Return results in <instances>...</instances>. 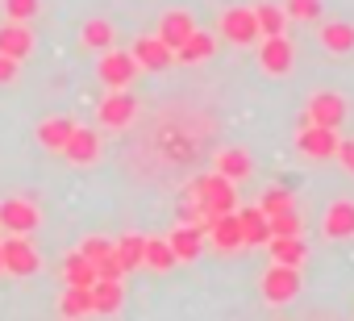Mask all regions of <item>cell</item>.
Instances as JSON below:
<instances>
[{
    "instance_id": "obj_1",
    "label": "cell",
    "mask_w": 354,
    "mask_h": 321,
    "mask_svg": "<svg viewBox=\"0 0 354 321\" xmlns=\"http://www.w3.org/2000/svg\"><path fill=\"white\" fill-rule=\"evenodd\" d=\"M188 201H196L209 217H217V213H234V209H238V184L225 180L221 172H213V176H196V180L188 184Z\"/></svg>"
},
{
    "instance_id": "obj_2",
    "label": "cell",
    "mask_w": 354,
    "mask_h": 321,
    "mask_svg": "<svg viewBox=\"0 0 354 321\" xmlns=\"http://www.w3.org/2000/svg\"><path fill=\"white\" fill-rule=\"evenodd\" d=\"M337 129H329V125H317V121H308V117H300V129H296V150L304 154V158H313V163H325V158H333L337 154Z\"/></svg>"
},
{
    "instance_id": "obj_3",
    "label": "cell",
    "mask_w": 354,
    "mask_h": 321,
    "mask_svg": "<svg viewBox=\"0 0 354 321\" xmlns=\"http://www.w3.org/2000/svg\"><path fill=\"white\" fill-rule=\"evenodd\" d=\"M96 75H100L104 88H129L133 75H138V63H133L129 51L109 46V51H100V59H96Z\"/></svg>"
},
{
    "instance_id": "obj_4",
    "label": "cell",
    "mask_w": 354,
    "mask_h": 321,
    "mask_svg": "<svg viewBox=\"0 0 354 321\" xmlns=\"http://www.w3.org/2000/svg\"><path fill=\"white\" fill-rule=\"evenodd\" d=\"M304 117H308V121H317V125L342 129V125L350 121V100H346L342 92H313V100H308Z\"/></svg>"
},
{
    "instance_id": "obj_5",
    "label": "cell",
    "mask_w": 354,
    "mask_h": 321,
    "mask_svg": "<svg viewBox=\"0 0 354 321\" xmlns=\"http://www.w3.org/2000/svg\"><path fill=\"white\" fill-rule=\"evenodd\" d=\"M0 246H5V271L9 275L26 279V275H38L42 271V255L26 242V234H13V238H5Z\"/></svg>"
},
{
    "instance_id": "obj_6",
    "label": "cell",
    "mask_w": 354,
    "mask_h": 321,
    "mask_svg": "<svg viewBox=\"0 0 354 321\" xmlns=\"http://www.w3.org/2000/svg\"><path fill=\"white\" fill-rule=\"evenodd\" d=\"M133 117H138V96L125 92V88H113V92L100 100V109H96V121L109 125V129H125Z\"/></svg>"
},
{
    "instance_id": "obj_7",
    "label": "cell",
    "mask_w": 354,
    "mask_h": 321,
    "mask_svg": "<svg viewBox=\"0 0 354 321\" xmlns=\"http://www.w3.org/2000/svg\"><path fill=\"white\" fill-rule=\"evenodd\" d=\"M296 292H300V267L271 263L267 275H263V296H267V304H288Z\"/></svg>"
},
{
    "instance_id": "obj_8",
    "label": "cell",
    "mask_w": 354,
    "mask_h": 321,
    "mask_svg": "<svg viewBox=\"0 0 354 321\" xmlns=\"http://www.w3.org/2000/svg\"><path fill=\"white\" fill-rule=\"evenodd\" d=\"M0 226H5L9 234H34L42 226V213H38L34 201L9 196V201H0Z\"/></svg>"
},
{
    "instance_id": "obj_9",
    "label": "cell",
    "mask_w": 354,
    "mask_h": 321,
    "mask_svg": "<svg viewBox=\"0 0 354 321\" xmlns=\"http://www.w3.org/2000/svg\"><path fill=\"white\" fill-rule=\"evenodd\" d=\"M292 63H296V51H292V42H288L283 34H267V38L259 42V67H263L267 75H288Z\"/></svg>"
},
{
    "instance_id": "obj_10",
    "label": "cell",
    "mask_w": 354,
    "mask_h": 321,
    "mask_svg": "<svg viewBox=\"0 0 354 321\" xmlns=\"http://www.w3.org/2000/svg\"><path fill=\"white\" fill-rule=\"evenodd\" d=\"M221 34H225L234 46H250V42L263 38V34H259V21H254V9H242V5H234V9L221 13Z\"/></svg>"
},
{
    "instance_id": "obj_11",
    "label": "cell",
    "mask_w": 354,
    "mask_h": 321,
    "mask_svg": "<svg viewBox=\"0 0 354 321\" xmlns=\"http://www.w3.org/2000/svg\"><path fill=\"white\" fill-rule=\"evenodd\" d=\"M129 55H133V63L142 67V71H162V67H171L175 63V51L154 34V38H138L133 46H129Z\"/></svg>"
},
{
    "instance_id": "obj_12",
    "label": "cell",
    "mask_w": 354,
    "mask_h": 321,
    "mask_svg": "<svg viewBox=\"0 0 354 321\" xmlns=\"http://www.w3.org/2000/svg\"><path fill=\"white\" fill-rule=\"evenodd\" d=\"M205 238L217 246V250H238L242 246V226H238V209L234 213H217V217H209L205 226Z\"/></svg>"
},
{
    "instance_id": "obj_13",
    "label": "cell",
    "mask_w": 354,
    "mask_h": 321,
    "mask_svg": "<svg viewBox=\"0 0 354 321\" xmlns=\"http://www.w3.org/2000/svg\"><path fill=\"white\" fill-rule=\"evenodd\" d=\"M321 234L329 242H350L354 238V201H333L321 217Z\"/></svg>"
},
{
    "instance_id": "obj_14",
    "label": "cell",
    "mask_w": 354,
    "mask_h": 321,
    "mask_svg": "<svg viewBox=\"0 0 354 321\" xmlns=\"http://www.w3.org/2000/svg\"><path fill=\"white\" fill-rule=\"evenodd\" d=\"M192 30H196V17H192L188 9H167V13L158 17V38H162L171 51H180V46L192 38Z\"/></svg>"
},
{
    "instance_id": "obj_15",
    "label": "cell",
    "mask_w": 354,
    "mask_h": 321,
    "mask_svg": "<svg viewBox=\"0 0 354 321\" xmlns=\"http://www.w3.org/2000/svg\"><path fill=\"white\" fill-rule=\"evenodd\" d=\"M96 154H100V134L88 129V125H75L71 138H67V146H63V158H67V163L88 167V163H96Z\"/></svg>"
},
{
    "instance_id": "obj_16",
    "label": "cell",
    "mask_w": 354,
    "mask_h": 321,
    "mask_svg": "<svg viewBox=\"0 0 354 321\" xmlns=\"http://www.w3.org/2000/svg\"><path fill=\"white\" fill-rule=\"evenodd\" d=\"M267 250H271V263H288V267H304V259H308L304 234H271Z\"/></svg>"
},
{
    "instance_id": "obj_17",
    "label": "cell",
    "mask_w": 354,
    "mask_h": 321,
    "mask_svg": "<svg viewBox=\"0 0 354 321\" xmlns=\"http://www.w3.org/2000/svg\"><path fill=\"white\" fill-rule=\"evenodd\" d=\"M121 304H125V284L121 279H109V275H96V284H92V313L117 317Z\"/></svg>"
},
{
    "instance_id": "obj_18",
    "label": "cell",
    "mask_w": 354,
    "mask_h": 321,
    "mask_svg": "<svg viewBox=\"0 0 354 321\" xmlns=\"http://www.w3.org/2000/svg\"><path fill=\"white\" fill-rule=\"evenodd\" d=\"M167 242H171V250H175V259H180V263H196L205 255V230L201 226H184L180 221V226L171 230Z\"/></svg>"
},
{
    "instance_id": "obj_19",
    "label": "cell",
    "mask_w": 354,
    "mask_h": 321,
    "mask_svg": "<svg viewBox=\"0 0 354 321\" xmlns=\"http://www.w3.org/2000/svg\"><path fill=\"white\" fill-rule=\"evenodd\" d=\"M30 51H34V30H30V21H5V26H0V55L26 59Z\"/></svg>"
},
{
    "instance_id": "obj_20",
    "label": "cell",
    "mask_w": 354,
    "mask_h": 321,
    "mask_svg": "<svg viewBox=\"0 0 354 321\" xmlns=\"http://www.w3.org/2000/svg\"><path fill=\"white\" fill-rule=\"evenodd\" d=\"M317 38L329 55H354V21H321Z\"/></svg>"
},
{
    "instance_id": "obj_21",
    "label": "cell",
    "mask_w": 354,
    "mask_h": 321,
    "mask_svg": "<svg viewBox=\"0 0 354 321\" xmlns=\"http://www.w3.org/2000/svg\"><path fill=\"white\" fill-rule=\"evenodd\" d=\"M217 55V38L213 34H205L201 26L192 30V38L180 46V51H175V59H180V63H188V67H196V63H209Z\"/></svg>"
},
{
    "instance_id": "obj_22",
    "label": "cell",
    "mask_w": 354,
    "mask_h": 321,
    "mask_svg": "<svg viewBox=\"0 0 354 321\" xmlns=\"http://www.w3.org/2000/svg\"><path fill=\"white\" fill-rule=\"evenodd\" d=\"M238 226H242V246H267L271 226L263 209H238Z\"/></svg>"
},
{
    "instance_id": "obj_23",
    "label": "cell",
    "mask_w": 354,
    "mask_h": 321,
    "mask_svg": "<svg viewBox=\"0 0 354 321\" xmlns=\"http://www.w3.org/2000/svg\"><path fill=\"white\" fill-rule=\"evenodd\" d=\"M217 172H221L225 180L242 184V180H250L254 163H250V154H246L242 146H230V150H221V154H217Z\"/></svg>"
},
{
    "instance_id": "obj_24",
    "label": "cell",
    "mask_w": 354,
    "mask_h": 321,
    "mask_svg": "<svg viewBox=\"0 0 354 321\" xmlns=\"http://www.w3.org/2000/svg\"><path fill=\"white\" fill-rule=\"evenodd\" d=\"M71 129H75V117H46V121L38 125V142H42L46 150L63 154V146H67Z\"/></svg>"
},
{
    "instance_id": "obj_25",
    "label": "cell",
    "mask_w": 354,
    "mask_h": 321,
    "mask_svg": "<svg viewBox=\"0 0 354 321\" xmlns=\"http://www.w3.org/2000/svg\"><path fill=\"white\" fill-rule=\"evenodd\" d=\"M63 279L75 284V288H92V284H96V263H92L88 255L71 250V255L63 259Z\"/></svg>"
},
{
    "instance_id": "obj_26",
    "label": "cell",
    "mask_w": 354,
    "mask_h": 321,
    "mask_svg": "<svg viewBox=\"0 0 354 321\" xmlns=\"http://www.w3.org/2000/svg\"><path fill=\"white\" fill-rule=\"evenodd\" d=\"M113 255H117L121 271H138L142 267V255H146V238L142 234H125V238L113 242Z\"/></svg>"
},
{
    "instance_id": "obj_27",
    "label": "cell",
    "mask_w": 354,
    "mask_h": 321,
    "mask_svg": "<svg viewBox=\"0 0 354 321\" xmlns=\"http://www.w3.org/2000/svg\"><path fill=\"white\" fill-rule=\"evenodd\" d=\"M175 263V250H171V242L167 238H146V255H142V267H154V271H171Z\"/></svg>"
},
{
    "instance_id": "obj_28",
    "label": "cell",
    "mask_w": 354,
    "mask_h": 321,
    "mask_svg": "<svg viewBox=\"0 0 354 321\" xmlns=\"http://www.w3.org/2000/svg\"><path fill=\"white\" fill-rule=\"evenodd\" d=\"M80 42H84L88 51H96V55H100V51H109V46L117 42V30H113V21H100V17H96V21H88V26H84Z\"/></svg>"
},
{
    "instance_id": "obj_29",
    "label": "cell",
    "mask_w": 354,
    "mask_h": 321,
    "mask_svg": "<svg viewBox=\"0 0 354 321\" xmlns=\"http://www.w3.org/2000/svg\"><path fill=\"white\" fill-rule=\"evenodd\" d=\"M59 313H63V317H88V313H92V288L67 284V292L59 296Z\"/></svg>"
},
{
    "instance_id": "obj_30",
    "label": "cell",
    "mask_w": 354,
    "mask_h": 321,
    "mask_svg": "<svg viewBox=\"0 0 354 321\" xmlns=\"http://www.w3.org/2000/svg\"><path fill=\"white\" fill-rule=\"evenodd\" d=\"M254 21H259V34H283L288 30V13L283 5H254Z\"/></svg>"
},
{
    "instance_id": "obj_31",
    "label": "cell",
    "mask_w": 354,
    "mask_h": 321,
    "mask_svg": "<svg viewBox=\"0 0 354 321\" xmlns=\"http://www.w3.org/2000/svg\"><path fill=\"white\" fill-rule=\"evenodd\" d=\"M283 13L288 21H321V0H283Z\"/></svg>"
},
{
    "instance_id": "obj_32",
    "label": "cell",
    "mask_w": 354,
    "mask_h": 321,
    "mask_svg": "<svg viewBox=\"0 0 354 321\" xmlns=\"http://www.w3.org/2000/svg\"><path fill=\"white\" fill-rule=\"evenodd\" d=\"M267 226H271V234H300L304 226H300V213L288 205V209H279V213H267Z\"/></svg>"
},
{
    "instance_id": "obj_33",
    "label": "cell",
    "mask_w": 354,
    "mask_h": 321,
    "mask_svg": "<svg viewBox=\"0 0 354 321\" xmlns=\"http://www.w3.org/2000/svg\"><path fill=\"white\" fill-rule=\"evenodd\" d=\"M80 255H88V259H92V263L100 267L104 259H113V242H109V238H96V234H92V238H84V242H80Z\"/></svg>"
},
{
    "instance_id": "obj_34",
    "label": "cell",
    "mask_w": 354,
    "mask_h": 321,
    "mask_svg": "<svg viewBox=\"0 0 354 321\" xmlns=\"http://www.w3.org/2000/svg\"><path fill=\"white\" fill-rule=\"evenodd\" d=\"M5 17L9 21H34L38 17V0H5Z\"/></svg>"
},
{
    "instance_id": "obj_35",
    "label": "cell",
    "mask_w": 354,
    "mask_h": 321,
    "mask_svg": "<svg viewBox=\"0 0 354 321\" xmlns=\"http://www.w3.org/2000/svg\"><path fill=\"white\" fill-rule=\"evenodd\" d=\"M288 205H292V192H288V188H267L263 201H259L263 213H279V209H288Z\"/></svg>"
},
{
    "instance_id": "obj_36",
    "label": "cell",
    "mask_w": 354,
    "mask_h": 321,
    "mask_svg": "<svg viewBox=\"0 0 354 321\" xmlns=\"http://www.w3.org/2000/svg\"><path fill=\"white\" fill-rule=\"evenodd\" d=\"M17 75H21V59L0 55V84H17Z\"/></svg>"
},
{
    "instance_id": "obj_37",
    "label": "cell",
    "mask_w": 354,
    "mask_h": 321,
    "mask_svg": "<svg viewBox=\"0 0 354 321\" xmlns=\"http://www.w3.org/2000/svg\"><path fill=\"white\" fill-rule=\"evenodd\" d=\"M333 158H337V163H342V167H346L350 176H354V138H342V142H337V154H333Z\"/></svg>"
},
{
    "instance_id": "obj_38",
    "label": "cell",
    "mask_w": 354,
    "mask_h": 321,
    "mask_svg": "<svg viewBox=\"0 0 354 321\" xmlns=\"http://www.w3.org/2000/svg\"><path fill=\"white\" fill-rule=\"evenodd\" d=\"M0 271H5V246H0Z\"/></svg>"
}]
</instances>
